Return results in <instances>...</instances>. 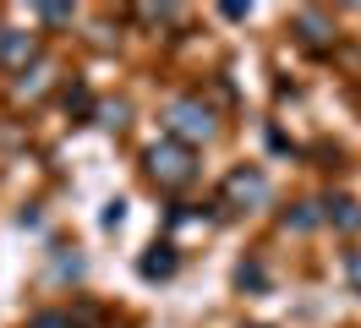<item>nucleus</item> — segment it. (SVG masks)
I'll return each instance as SVG.
<instances>
[{
	"label": "nucleus",
	"instance_id": "obj_1",
	"mask_svg": "<svg viewBox=\"0 0 361 328\" xmlns=\"http://www.w3.org/2000/svg\"><path fill=\"white\" fill-rule=\"evenodd\" d=\"M142 170H148V181H154L159 192H180V186H192V175H197V153L164 137V142H154V148L142 153Z\"/></svg>",
	"mask_w": 361,
	"mask_h": 328
},
{
	"label": "nucleus",
	"instance_id": "obj_2",
	"mask_svg": "<svg viewBox=\"0 0 361 328\" xmlns=\"http://www.w3.org/2000/svg\"><path fill=\"white\" fill-rule=\"evenodd\" d=\"M164 126H170V142H180V148H197V142H208L214 131H219V121H214V109L203 104V99H170V109H164Z\"/></svg>",
	"mask_w": 361,
	"mask_h": 328
},
{
	"label": "nucleus",
	"instance_id": "obj_3",
	"mask_svg": "<svg viewBox=\"0 0 361 328\" xmlns=\"http://www.w3.org/2000/svg\"><path fill=\"white\" fill-rule=\"evenodd\" d=\"M225 208H263L269 202V175L257 170V164H241V170L225 175V192H219Z\"/></svg>",
	"mask_w": 361,
	"mask_h": 328
},
{
	"label": "nucleus",
	"instance_id": "obj_4",
	"mask_svg": "<svg viewBox=\"0 0 361 328\" xmlns=\"http://www.w3.org/2000/svg\"><path fill=\"white\" fill-rule=\"evenodd\" d=\"M27 66H39V33L0 28V71H17V77H23Z\"/></svg>",
	"mask_w": 361,
	"mask_h": 328
},
{
	"label": "nucleus",
	"instance_id": "obj_5",
	"mask_svg": "<svg viewBox=\"0 0 361 328\" xmlns=\"http://www.w3.org/2000/svg\"><path fill=\"white\" fill-rule=\"evenodd\" d=\"M290 33H295L301 49H334V17H329V11H317V6L295 11V17H290Z\"/></svg>",
	"mask_w": 361,
	"mask_h": 328
},
{
	"label": "nucleus",
	"instance_id": "obj_6",
	"mask_svg": "<svg viewBox=\"0 0 361 328\" xmlns=\"http://www.w3.org/2000/svg\"><path fill=\"white\" fill-rule=\"evenodd\" d=\"M176 268H180V252L170 241H159V246H148V252L137 257V274H142V279H176Z\"/></svg>",
	"mask_w": 361,
	"mask_h": 328
},
{
	"label": "nucleus",
	"instance_id": "obj_7",
	"mask_svg": "<svg viewBox=\"0 0 361 328\" xmlns=\"http://www.w3.org/2000/svg\"><path fill=\"white\" fill-rule=\"evenodd\" d=\"M323 219L339 224V230H356L361 224V202L356 197H329V202H323Z\"/></svg>",
	"mask_w": 361,
	"mask_h": 328
},
{
	"label": "nucleus",
	"instance_id": "obj_8",
	"mask_svg": "<svg viewBox=\"0 0 361 328\" xmlns=\"http://www.w3.org/2000/svg\"><path fill=\"white\" fill-rule=\"evenodd\" d=\"M49 87V66H27L23 77H17V83H11V99H17V104H23V99H39V93H44Z\"/></svg>",
	"mask_w": 361,
	"mask_h": 328
},
{
	"label": "nucleus",
	"instance_id": "obj_9",
	"mask_svg": "<svg viewBox=\"0 0 361 328\" xmlns=\"http://www.w3.org/2000/svg\"><path fill=\"white\" fill-rule=\"evenodd\" d=\"M317 202H295L290 214H285V230H295V236H307V230H317Z\"/></svg>",
	"mask_w": 361,
	"mask_h": 328
},
{
	"label": "nucleus",
	"instance_id": "obj_10",
	"mask_svg": "<svg viewBox=\"0 0 361 328\" xmlns=\"http://www.w3.org/2000/svg\"><path fill=\"white\" fill-rule=\"evenodd\" d=\"M126 115H132V104H126V99H115V104H93V121H99V126H110V131L126 126Z\"/></svg>",
	"mask_w": 361,
	"mask_h": 328
},
{
	"label": "nucleus",
	"instance_id": "obj_11",
	"mask_svg": "<svg viewBox=\"0 0 361 328\" xmlns=\"http://www.w3.org/2000/svg\"><path fill=\"white\" fill-rule=\"evenodd\" d=\"M176 17H180L176 6H137V22H142V28H170Z\"/></svg>",
	"mask_w": 361,
	"mask_h": 328
},
{
	"label": "nucleus",
	"instance_id": "obj_12",
	"mask_svg": "<svg viewBox=\"0 0 361 328\" xmlns=\"http://www.w3.org/2000/svg\"><path fill=\"white\" fill-rule=\"evenodd\" d=\"M235 284H241V290H263V284H269L263 262H241V268H235Z\"/></svg>",
	"mask_w": 361,
	"mask_h": 328
},
{
	"label": "nucleus",
	"instance_id": "obj_13",
	"mask_svg": "<svg viewBox=\"0 0 361 328\" xmlns=\"http://www.w3.org/2000/svg\"><path fill=\"white\" fill-rule=\"evenodd\" d=\"M66 109H77V115H93V93H88V87H66Z\"/></svg>",
	"mask_w": 361,
	"mask_h": 328
},
{
	"label": "nucleus",
	"instance_id": "obj_14",
	"mask_svg": "<svg viewBox=\"0 0 361 328\" xmlns=\"http://www.w3.org/2000/svg\"><path fill=\"white\" fill-rule=\"evenodd\" d=\"M27 328H71V317H66V312H33Z\"/></svg>",
	"mask_w": 361,
	"mask_h": 328
},
{
	"label": "nucleus",
	"instance_id": "obj_15",
	"mask_svg": "<svg viewBox=\"0 0 361 328\" xmlns=\"http://www.w3.org/2000/svg\"><path fill=\"white\" fill-rule=\"evenodd\" d=\"M39 17H44L49 28H66V22L77 17V11H71V6H39Z\"/></svg>",
	"mask_w": 361,
	"mask_h": 328
},
{
	"label": "nucleus",
	"instance_id": "obj_16",
	"mask_svg": "<svg viewBox=\"0 0 361 328\" xmlns=\"http://www.w3.org/2000/svg\"><path fill=\"white\" fill-rule=\"evenodd\" d=\"M345 279H350V290L361 296V252H345Z\"/></svg>",
	"mask_w": 361,
	"mask_h": 328
},
{
	"label": "nucleus",
	"instance_id": "obj_17",
	"mask_svg": "<svg viewBox=\"0 0 361 328\" xmlns=\"http://www.w3.org/2000/svg\"><path fill=\"white\" fill-rule=\"evenodd\" d=\"M121 219H126V202H104V214H99V224H104V230H115Z\"/></svg>",
	"mask_w": 361,
	"mask_h": 328
},
{
	"label": "nucleus",
	"instance_id": "obj_18",
	"mask_svg": "<svg viewBox=\"0 0 361 328\" xmlns=\"http://www.w3.org/2000/svg\"><path fill=\"white\" fill-rule=\"evenodd\" d=\"M55 274H61V279H66V274L77 279V274H82V257H61V262H55Z\"/></svg>",
	"mask_w": 361,
	"mask_h": 328
},
{
	"label": "nucleus",
	"instance_id": "obj_19",
	"mask_svg": "<svg viewBox=\"0 0 361 328\" xmlns=\"http://www.w3.org/2000/svg\"><path fill=\"white\" fill-rule=\"evenodd\" d=\"M219 11H225L230 22H241V17H247V11H252V6H241V0H225V6H219Z\"/></svg>",
	"mask_w": 361,
	"mask_h": 328
},
{
	"label": "nucleus",
	"instance_id": "obj_20",
	"mask_svg": "<svg viewBox=\"0 0 361 328\" xmlns=\"http://www.w3.org/2000/svg\"><path fill=\"white\" fill-rule=\"evenodd\" d=\"M241 328H274V323H241Z\"/></svg>",
	"mask_w": 361,
	"mask_h": 328
}]
</instances>
